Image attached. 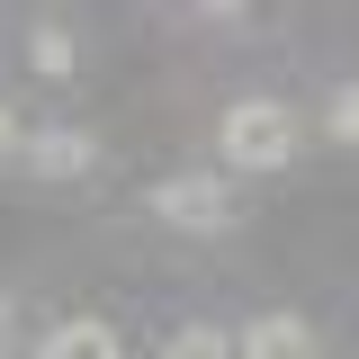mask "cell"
Instances as JSON below:
<instances>
[{
    "instance_id": "6da1fadb",
    "label": "cell",
    "mask_w": 359,
    "mask_h": 359,
    "mask_svg": "<svg viewBox=\"0 0 359 359\" xmlns=\"http://www.w3.org/2000/svg\"><path fill=\"white\" fill-rule=\"evenodd\" d=\"M224 171H287L297 162V108L287 99H233L216 126Z\"/></svg>"
},
{
    "instance_id": "7a4b0ae2",
    "label": "cell",
    "mask_w": 359,
    "mask_h": 359,
    "mask_svg": "<svg viewBox=\"0 0 359 359\" xmlns=\"http://www.w3.org/2000/svg\"><path fill=\"white\" fill-rule=\"evenodd\" d=\"M162 224H180V233H224L233 224V180L216 171H180V180H153V198H144Z\"/></svg>"
},
{
    "instance_id": "3957f363",
    "label": "cell",
    "mask_w": 359,
    "mask_h": 359,
    "mask_svg": "<svg viewBox=\"0 0 359 359\" xmlns=\"http://www.w3.org/2000/svg\"><path fill=\"white\" fill-rule=\"evenodd\" d=\"M36 180H90L99 171V135L90 126H45V135H27V153H18Z\"/></svg>"
},
{
    "instance_id": "ba28073f",
    "label": "cell",
    "mask_w": 359,
    "mask_h": 359,
    "mask_svg": "<svg viewBox=\"0 0 359 359\" xmlns=\"http://www.w3.org/2000/svg\"><path fill=\"white\" fill-rule=\"evenodd\" d=\"M323 135H341V144H359V81H341L332 99H323Z\"/></svg>"
},
{
    "instance_id": "277c9868",
    "label": "cell",
    "mask_w": 359,
    "mask_h": 359,
    "mask_svg": "<svg viewBox=\"0 0 359 359\" xmlns=\"http://www.w3.org/2000/svg\"><path fill=\"white\" fill-rule=\"evenodd\" d=\"M233 359H323L306 314H252V332L233 341Z\"/></svg>"
},
{
    "instance_id": "8992f818",
    "label": "cell",
    "mask_w": 359,
    "mask_h": 359,
    "mask_svg": "<svg viewBox=\"0 0 359 359\" xmlns=\"http://www.w3.org/2000/svg\"><path fill=\"white\" fill-rule=\"evenodd\" d=\"M27 63H36L45 81H63V72H72V63H81V45H72V27H54V18H45L36 36H27Z\"/></svg>"
},
{
    "instance_id": "30bf717a",
    "label": "cell",
    "mask_w": 359,
    "mask_h": 359,
    "mask_svg": "<svg viewBox=\"0 0 359 359\" xmlns=\"http://www.w3.org/2000/svg\"><path fill=\"white\" fill-rule=\"evenodd\" d=\"M9 332H18V297L0 287V351H9Z\"/></svg>"
},
{
    "instance_id": "5b68a950",
    "label": "cell",
    "mask_w": 359,
    "mask_h": 359,
    "mask_svg": "<svg viewBox=\"0 0 359 359\" xmlns=\"http://www.w3.org/2000/svg\"><path fill=\"white\" fill-rule=\"evenodd\" d=\"M36 359H126V341L99 323V314H63L54 332H45V351Z\"/></svg>"
},
{
    "instance_id": "9c48e42d",
    "label": "cell",
    "mask_w": 359,
    "mask_h": 359,
    "mask_svg": "<svg viewBox=\"0 0 359 359\" xmlns=\"http://www.w3.org/2000/svg\"><path fill=\"white\" fill-rule=\"evenodd\" d=\"M9 153H27V126H18V108L0 99V162H9Z\"/></svg>"
},
{
    "instance_id": "52a82bcc",
    "label": "cell",
    "mask_w": 359,
    "mask_h": 359,
    "mask_svg": "<svg viewBox=\"0 0 359 359\" xmlns=\"http://www.w3.org/2000/svg\"><path fill=\"white\" fill-rule=\"evenodd\" d=\"M162 359H233V341H224L216 323H180V332H171V351H162Z\"/></svg>"
}]
</instances>
